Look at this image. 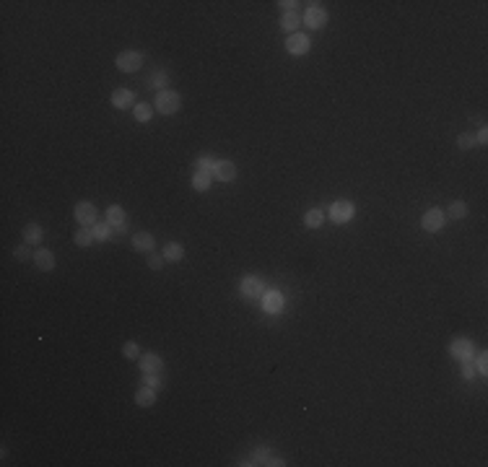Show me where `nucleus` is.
<instances>
[{"label": "nucleus", "instance_id": "f257e3e1", "mask_svg": "<svg viewBox=\"0 0 488 467\" xmlns=\"http://www.w3.org/2000/svg\"><path fill=\"white\" fill-rule=\"evenodd\" d=\"M239 291L244 298H260L265 293V283L257 275H244V280L239 283Z\"/></svg>", "mask_w": 488, "mask_h": 467}, {"label": "nucleus", "instance_id": "f03ea898", "mask_svg": "<svg viewBox=\"0 0 488 467\" xmlns=\"http://www.w3.org/2000/svg\"><path fill=\"white\" fill-rule=\"evenodd\" d=\"M117 68L122 70V73H135L141 65H143V55L141 52H133V50H128V52H119L117 55Z\"/></svg>", "mask_w": 488, "mask_h": 467}, {"label": "nucleus", "instance_id": "7ed1b4c3", "mask_svg": "<svg viewBox=\"0 0 488 467\" xmlns=\"http://www.w3.org/2000/svg\"><path fill=\"white\" fill-rule=\"evenodd\" d=\"M179 104H182V99L174 91H159V96H156V109L161 114H174L179 109Z\"/></svg>", "mask_w": 488, "mask_h": 467}, {"label": "nucleus", "instance_id": "20e7f679", "mask_svg": "<svg viewBox=\"0 0 488 467\" xmlns=\"http://www.w3.org/2000/svg\"><path fill=\"white\" fill-rule=\"evenodd\" d=\"M75 218H78V223H83V226H94L99 221V210H96L94 203L83 200V203L75 205Z\"/></svg>", "mask_w": 488, "mask_h": 467}, {"label": "nucleus", "instance_id": "39448f33", "mask_svg": "<svg viewBox=\"0 0 488 467\" xmlns=\"http://www.w3.org/2000/svg\"><path fill=\"white\" fill-rule=\"evenodd\" d=\"M350 218H353V203L338 200V203L330 205V221H335V223H348Z\"/></svg>", "mask_w": 488, "mask_h": 467}, {"label": "nucleus", "instance_id": "423d86ee", "mask_svg": "<svg viewBox=\"0 0 488 467\" xmlns=\"http://www.w3.org/2000/svg\"><path fill=\"white\" fill-rule=\"evenodd\" d=\"M421 226H423L426 231H431V234L439 231L441 226H444V213H441L439 208H429V210L423 213V218H421Z\"/></svg>", "mask_w": 488, "mask_h": 467}, {"label": "nucleus", "instance_id": "0eeeda50", "mask_svg": "<svg viewBox=\"0 0 488 467\" xmlns=\"http://www.w3.org/2000/svg\"><path fill=\"white\" fill-rule=\"evenodd\" d=\"M301 21L307 24L309 29H322V26L327 24V11H325V8H319V6L307 8V13H304V19H301Z\"/></svg>", "mask_w": 488, "mask_h": 467}, {"label": "nucleus", "instance_id": "6e6552de", "mask_svg": "<svg viewBox=\"0 0 488 467\" xmlns=\"http://www.w3.org/2000/svg\"><path fill=\"white\" fill-rule=\"evenodd\" d=\"M309 47H312V42L307 39V34H291L286 42V50L291 55H307Z\"/></svg>", "mask_w": 488, "mask_h": 467}, {"label": "nucleus", "instance_id": "1a4fd4ad", "mask_svg": "<svg viewBox=\"0 0 488 467\" xmlns=\"http://www.w3.org/2000/svg\"><path fill=\"white\" fill-rule=\"evenodd\" d=\"M449 353H452L454 358L465 361V358H472V356H475V345H472L470 340H454V343L449 345Z\"/></svg>", "mask_w": 488, "mask_h": 467}, {"label": "nucleus", "instance_id": "9d476101", "mask_svg": "<svg viewBox=\"0 0 488 467\" xmlns=\"http://www.w3.org/2000/svg\"><path fill=\"white\" fill-rule=\"evenodd\" d=\"M263 309L270 314H278L283 309V296L278 291H265L263 293Z\"/></svg>", "mask_w": 488, "mask_h": 467}, {"label": "nucleus", "instance_id": "9b49d317", "mask_svg": "<svg viewBox=\"0 0 488 467\" xmlns=\"http://www.w3.org/2000/svg\"><path fill=\"white\" fill-rule=\"evenodd\" d=\"M141 369L146 374H159L164 369V361L156 353H146V356H141Z\"/></svg>", "mask_w": 488, "mask_h": 467}, {"label": "nucleus", "instance_id": "f8f14e48", "mask_svg": "<svg viewBox=\"0 0 488 467\" xmlns=\"http://www.w3.org/2000/svg\"><path fill=\"white\" fill-rule=\"evenodd\" d=\"M213 174H216V179H221V182H231V179L236 177V167L231 161H218Z\"/></svg>", "mask_w": 488, "mask_h": 467}, {"label": "nucleus", "instance_id": "ddd939ff", "mask_svg": "<svg viewBox=\"0 0 488 467\" xmlns=\"http://www.w3.org/2000/svg\"><path fill=\"white\" fill-rule=\"evenodd\" d=\"M34 262H37L39 270H44V273H50V270L55 267V257H52L50 249H37L34 252Z\"/></svg>", "mask_w": 488, "mask_h": 467}, {"label": "nucleus", "instance_id": "4468645a", "mask_svg": "<svg viewBox=\"0 0 488 467\" xmlns=\"http://www.w3.org/2000/svg\"><path fill=\"white\" fill-rule=\"evenodd\" d=\"M133 94L128 91V88H117V91L112 94V104L117 109H128V107H133Z\"/></svg>", "mask_w": 488, "mask_h": 467}, {"label": "nucleus", "instance_id": "2eb2a0df", "mask_svg": "<svg viewBox=\"0 0 488 467\" xmlns=\"http://www.w3.org/2000/svg\"><path fill=\"white\" fill-rule=\"evenodd\" d=\"M154 236H151L148 231H141V234H135L133 236V247L135 249H138V252H151V249H154Z\"/></svg>", "mask_w": 488, "mask_h": 467}, {"label": "nucleus", "instance_id": "dca6fc26", "mask_svg": "<svg viewBox=\"0 0 488 467\" xmlns=\"http://www.w3.org/2000/svg\"><path fill=\"white\" fill-rule=\"evenodd\" d=\"M156 400V389L154 387H141L138 392H135V402L141 405V408H151Z\"/></svg>", "mask_w": 488, "mask_h": 467}, {"label": "nucleus", "instance_id": "f3484780", "mask_svg": "<svg viewBox=\"0 0 488 467\" xmlns=\"http://www.w3.org/2000/svg\"><path fill=\"white\" fill-rule=\"evenodd\" d=\"M42 236H44V231H42L39 223H29L26 229H24V242L26 244H39Z\"/></svg>", "mask_w": 488, "mask_h": 467}, {"label": "nucleus", "instance_id": "a211bd4d", "mask_svg": "<svg viewBox=\"0 0 488 467\" xmlns=\"http://www.w3.org/2000/svg\"><path fill=\"white\" fill-rule=\"evenodd\" d=\"M182 257H185V249H182V244L169 242V244L164 247V260H169V262H179Z\"/></svg>", "mask_w": 488, "mask_h": 467}, {"label": "nucleus", "instance_id": "6ab92c4d", "mask_svg": "<svg viewBox=\"0 0 488 467\" xmlns=\"http://www.w3.org/2000/svg\"><path fill=\"white\" fill-rule=\"evenodd\" d=\"M73 242L78 244V247H91L94 244V231H88V229H78L73 234Z\"/></svg>", "mask_w": 488, "mask_h": 467}, {"label": "nucleus", "instance_id": "aec40b11", "mask_svg": "<svg viewBox=\"0 0 488 467\" xmlns=\"http://www.w3.org/2000/svg\"><path fill=\"white\" fill-rule=\"evenodd\" d=\"M299 24H301V16H296L294 11L283 13V19H281V29H283V32H294Z\"/></svg>", "mask_w": 488, "mask_h": 467}, {"label": "nucleus", "instance_id": "412c9836", "mask_svg": "<svg viewBox=\"0 0 488 467\" xmlns=\"http://www.w3.org/2000/svg\"><path fill=\"white\" fill-rule=\"evenodd\" d=\"M106 223H112V226H122V223H125V210H122L119 205H112L109 210H106Z\"/></svg>", "mask_w": 488, "mask_h": 467}, {"label": "nucleus", "instance_id": "4be33fe9", "mask_svg": "<svg viewBox=\"0 0 488 467\" xmlns=\"http://www.w3.org/2000/svg\"><path fill=\"white\" fill-rule=\"evenodd\" d=\"M304 223H307L309 229H319V226L325 223V213L322 210H309V213L304 216Z\"/></svg>", "mask_w": 488, "mask_h": 467}, {"label": "nucleus", "instance_id": "5701e85b", "mask_svg": "<svg viewBox=\"0 0 488 467\" xmlns=\"http://www.w3.org/2000/svg\"><path fill=\"white\" fill-rule=\"evenodd\" d=\"M192 187H195L197 192H205V190L210 187V174H205V172H195V177H192Z\"/></svg>", "mask_w": 488, "mask_h": 467}, {"label": "nucleus", "instance_id": "b1692460", "mask_svg": "<svg viewBox=\"0 0 488 467\" xmlns=\"http://www.w3.org/2000/svg\"><path fill=\"white\" fill-rule=\"evenodd\" d=\"M216 164H218L216 159H210V156H200V159L195 161V169H197V172H205V174H210L213 169H216Z\"/></svg>", "mask_w": 488, "mask_h": 467}, {"label": "nucleus", "instance_id": "393cba45", "mask_svg": "<svg viewBox=\"0 0 488 467\" xmlns=\"http://www.w3.org/2000/svg\"><path fill=\"white\" fill-rule=\"evenodd\" d=\"M91 231H94V239H99V242H104V239H109V231H112V223H94V229H91Z\"/></svg>", "mask_w": 488, "mask_h": 467}, {"label": "nucleus", "instance_id": "a878e982", "mask_svg": "<svg viewBox=\"0 0 488 467\" xmlns=\"http://www.w3.org/2000/svg\"><path fill=\"white\" fill-rule=\"evenodd\" d=\"M449 216H452L454 221L465 218V216H467V203H462V200H454V203L449 205Z\"/></svg>", "mask_w": 488, "mask_h": 467}, {"label": "nucleus", "instance_id": "bb28decb", "mask_svg": "<svg viewBox=\"0 0 488 467\" xmlns=\"http://www.w3.org/2000/svg\"><path fill=\"white\" fill-rule=\"evenodd\" d=\"M133 114H135V119H138V122H148V119H151V114H154V112H151V107H148V104H138V107L133 109Z\"/></svg>", "mask_w": 488, "mask_h": 467}, {"label": "nucleus", "instance_id": "cd10ccee", "mask_svg": "<svg viewBox=\"0 0 488 467\" xmlns=\"http://www.w3.org/2000/svg\"><path fill=\"white\" fill-rule=\"evenodd\" d=\"M457 145H460L462 150L472 148V145H475V135H472V132H462L460 138H457Z\"/></svg>", "mask_w": 488, "mask_h": 467}, {"label": "nucleus", "instance_id": "c85d7f7f", "mask_svg": "<svg viewBox=\"0 0 488 467\" xmlns=\"http://www.w3.org/2000/svg\"><path fill=\"white\" fill-rule=\"evenodd\" d=\"M13 257H16L19 262H26L29 257H32V249H29V244H21V247L13 249Z\"/></svg>", "mask_w": 488, "mask_h": 467}, {"label": "nucleus", "instance_id": "c756f323", "mask_svg": "<svg viewBox=\"0 0 488 467\" xmlns=\"http://www.w3.org/2000/svg\"><path fill=\"white\" fill-rule=\"evenodd\" d=\"M122 353H125V358H141V348L135 343H125L122 345Z\"/></svg>", "mask_w": 488, "mask_h": 467}, {"label": "nucleus", "instance_id": "7c9ffc66", "mask_svg": "<svg viewBox=\"0 0 488 467\" xmlns=\"http://www.w3.org/2000/svg\"><path fill=\"white\" fill-rule=\"evenodd\" d=\"M148 86H154V88H164L166 86V75L159 70V73H154V75H151V78H148Z\"/></svg>", "mask_w": 488, "mask_h": 467}, {"label": "nucleus", "instance_id": "2f4dec72", "mask_svg": "<svg viewBox=\"0 0 488 467\" xmlns=\"http://www.w3.org/2000/svg\"><path fill=\"white\" fill-rule=\"evenodd\" d=\"M462 376H465V379H472V376H475V366H472V358H465V361H462Z\"/></svg>", "mask_w": 488, "mask_h": 467}, {"label": "nucleus", "instance_id": "473e14b6", "mask_svg": "<svg viewBox=\"0 0 488 467\" xmlns=\"http://www.w3.org/2000/svg\"><path fill=\"white\" fill-rule=\"evenodd\" d=\"M161 265H164V257H161V254H148V267H151V270H161Z\"/></svg>", "mask_w": 488, "mask_h": 467}, {"label": "nucleus", "instance_id": "72a5a7b5", "mask_svg": "<svg viewBox=\"0 0 488 467\" xmlns=\"http://www.w3.org/2000/svg\"><path fill=\"white\" fill-rule=\"evenodd\" d=\"M146 387H154V389H159L161 387V379L156 374H146Z\"/></svg>", "mask_w": 488, "mask_h": 467}, {"label": "nucleus", "instance_id": "f704fd0d", "mask_svg": "<svg viewBox=\"0 0 488 467\" xmlns=\"http://www.w3.org/2000/svg\"><path fill=\"white\" fill-rule=\"evenodd\" d=\"M478 371H480V374H485V371H488V356H485V353H480V356H478Z\"/></svg>", "mask_w": 488, "mask_h": 467}, {"label": "nucleus", "instance_id": "c9c22d12", "mask_svg": "<svg viewBox=\"0 0 488 467\" xmlns=\"http://www.w3.org/2000/svg\"><path fill=\"white\" fill-rule=\"evenodd\" d=\"M278 6H281V8H283V11L288 13V11H294V8H296L299 3H294V0H281V3H278Z\"/></svg>", "mask_w": 488, "mask_h": 467}, {"label": "nucleus", "instance_id": "e433bc0d", "mask_svg": "<svg viewBox=\"0 0 488 467\" xmlns=\"http://www.w3.org/2000/svg\"><path fill=\"white\" fill-rule=\"evenodd\" d=\"M485 140H488V132H485V130H480V132L475 135V143H485Z\"/></svg>", "mask_w": 488, "mask_h": 467}]
</instances>
